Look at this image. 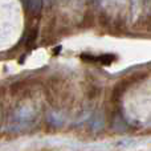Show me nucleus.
I'll return each mask as SVG.
<instances>
[{"label": "nucleus", "instance_id": "f257e3e1", "mask_svg": "<svg viewBox=\"0 0 151 151\" xmlns=\"http://www.w3.org/2000/svg\"><path fill=\"white\" fill-rule=\"evenodd\" d=\"M35 118V114L31 109H27V107H20L19 110H16L15 114L11 118V130H20V129L27 127L28 125H31L32 121Z\"/></svg>", "mask_w": 151, "mask_h": 151}, {"label": "nucleus", "instance_id": "f03ea898", "mask_svg": "<svg viewBox=\"0 0 151 151\" xmlns=\"http://www.w3.org/2000/svg\"><path fill=\"white\" fill-rule=\"evenodd\" d=\"M24 4L27 5V7H29L31 8V12H33V13H37L40 11V8H41V5H42V3L41 1H25Z\"/></svg>", "mask_w": 151, "mask_h": 151}]
</instances>
